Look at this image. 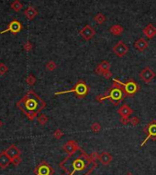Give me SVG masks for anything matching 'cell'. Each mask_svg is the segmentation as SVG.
I'll use <instances>...</instances> for the list:
<instances>
[{
    "label": "cell",
    "mask_w": 156,
    "mask_h": 175,
    "mask_svg": "<svg viewBox=\"0 0 156 175\" xmlns=\"http://www.w3.org/2000/svg\"><path fill=\"white\" fill-rule=\"evenodd\" d=\"M59 167L67 175H90L98 168V162L80 148L75 154L64 158L59 163Z\"/></svg>",
    "instance_id": "6da1fadb"
},
{
    "label": "cell",
    "mask_w": 156,
    "mask_h": 175,
    "mask_svg": "<svg viewBox=\"0 0 156 175\" xmlns=\"http://www.w3.org/2000/svg\"><path fill=\"white\" fill-rule=\"evenodd\" d=\"M17 107L23 112L28 120L33 121L38 117V114L46 107V102L42 100L33 90H29L17 103Z\"/></svg>",
    "instance_id": "7a4b0ae2"
},
{
    "label": "cell",
    "mask_w": 156,
    "mask_h": 175,
    "mask_svg": "<svg viewBox=\"0 0 156 175\" xmlns=\"http://www.w3.org/2000/svg\"><path fill=\"white\" fill-rule=\"evenodd\" d=\"M125 95L123 93L122 89L120 88V86L118 85L117 83L113 82V85L111 86L105 95H99L95 97V99L99 103H102L104 100L106 99H108L111 103H112L115 106L120 105L125 98Z\"/></svg>",
    "instance_id": "3957f363"
},
{
    "label": "cell",
    "mask_w": 156,
    "mask_h": 175,
    "mask_svg": "<svg viewBox=\"0 0 156 175\" xmlns=\"http://www.w3.org/2000/svg\"><path fill=\"white\" fill-rule=\"evenodd\" d=\"M113 82L117 83L118 85L120 86L126 97H132L134 95H136L140 89V85L135 82V80L133 79H129L125 83H122L120 80H118L117 78H114Z\"/></svg>",
    "instance_id": "277c9868"
},
{
    "label": "cell",
    "mask_w": 156,
    "mask_h": 175,
    "mask_svg": "<svg viewBox=\"0 0 156 175\" xmlns=\"http://www.w3.org/2000/svg\"><path fill=\"white\" fill-rule=\"evenodd\" d=\"M69 93H73L77 98H80L81 99V98H85L87 95V94L89 93V87L84 80H79L76 85H73V87L71 90L55 93V95L69 94Z\"/></svg>",
    "instance_id": "5b68a950"
},
{
    "label": "cell",
    "mask_w": 156,
    "mask_h": 175,
    "mask_svg": "<svg viewBox=\"0 0 156 175\" xmlns=\"http://www.w3.org/2000/svg\"><path fill=\"white\" fill-rule=\"evenodd\" d=\"M143 132L146 134V138L140 144V147L144 146V144L149 139L156 140V120H152L149 124H147L143 128Z\"/></svg>",
    "instance_id": "8992f818"
},
{
    "label": "cell",
    "mask_w": 156,
    "mask_h": 175,
    "mask_svg": "<svg viewBox=\"0 0 156 175\" xmlns=\"http://www.w3.org/2000/svg\"><path fill=\"white\" fill-rule=\"evenodd\" d=\"M34 173L36 175H53L54 170L47 161H42L34 169Z\"/></svg>",
    "instance_id": "52a82bcc"
},
{
    "label": "cell",
    "mask_w": 156,
    "mask_h": 175,
    "mask_svg": "<svg viewBox=\"0 0 156 175\" xmlns=\"http://www.w3.org/2000/svg\"><path fill=\"white\" fill-rule=\"evenodd\" d=\"M22 28H23V26L20 23V22L17 19H13L10 23L7 25V28L2 31H0V34H4L6 32H11L14 35H17L19 32H20Z\"/></svg>",
    "instance_id": "ba28073f"
},
{
    "label": "cell",
    "mask_w": 156,
    "mask_h": 175,
    "mask_svg": "<svg viewBox=\"0 0 156 175\" xmlns=\"http://www.w3.org/2000/svg\"><path fill=\"white\" fill-rule=\"evenodd\" d=\"M156 73L151 69L149 66H146L143 70L140 71L139 77L142 79L144 83H151L153 78H155Z\"/></svg>",
    "instance_id": "9c48e42d"
},
{
    "label": "cell",
    "mask_w": 156,
    "mask_h": 175,
    "mask_svg": "<svg viewBox=\"0 0 156 175\" xmlns=\"http://www.w3.org/2000/svg\"><path fill=\"white\" fill-rule=\"evenodd\" d=\"M113 52L115 53V54L118 56V57H124L126 54L128 53L129 51V47L126 45L122 41H118L115 46L113 47L112 49Z\"/></svg>",
    "instance_id": "30bf717a"
},
{
    "label": "cell",
    "mask_w": 156,
    "mask_h": 175,
    "mask_svg": "<svg viewBox=\"0 0 156 175\" xmlns=\"http://www.w3.org/2000/svg\"><path fill=\"white\" fill-rule=\"evenodd\" d=\"M79 34H80V36L83 38L84 40L90 41V40L93 39L94 36L95 35V29L91 26L85 25L83 28L80 29Z\"/></svg>",
    "instance_id": "8fae6325"
},
{
    "label": "cell",
    "mask_w": 156,
    "mask_h": 175,
    "mask_svg": "<svg viewBox=\"0 0 156 175\" xmlns=\"http://www.w3.org/2000/svg\"><path fill=\"white\" fill-rule=\"evenodd\" d=\"M63 149L68 155H73L80 149V147H79V145L76 140L72 139V140H68L67 142H66L63 146Z\"/></svg>",
    "instance_id": "7c38bea8"
},
{
    "label": "cell",
    "mask_w": 156,
    "mask_h": 175,
    "mask_svg": "<svg viewBox=\"0 0 156 175\" xmlns=\"http://www.w3.org/2000/svg\"><path fill=\"white\" fill-rule=\"evenodd\" d=\"M110 63L108 62V60H103V62H101L98 67L95 69V73L98 74V75H103V73L107 72V71H110Z\"/></svg>",
    "instance_id": "4fadbf2b"
},
{
    "label": "cell",
    "mask_w": 156,
    "mask_h": 175,
    "mask_svg": "<svg viewBox=\"0 0 156 175\" xmlns=\"http://www.w3.org/2000/svg\"><path fill=\"white\" fill-rule=\"evenodd\" d=\"M142 33L148 39H152V38L156 36V28L152 24H148L142 29Z\"/></svg>",
    "instance_id": "5bb4252c"
},
{
    "label": "cell",
    "mask_w": 156,
    "mask_h": 175,
    "mask_svg": "<svg viewBox=\"0 0 156 175\" xmlns=\"http://www.w3.org/2000/svg\"><path fill=\"white\" fill-rule=\"evenodd\" d=\"M118 115H120L121 117H129L133 113V110L127 104H124L120 106V108H118Z\"/></svg>",
    "instance_id": "9a60e30c"
},
{
    "label": "cell",
    "mask_w": 156,
    "mask_h": 175,
    "mask_svg": "<svg viewBox=\"0 0 156 175\" xmlns=\"http://www.w3.org/2000/svg\"><path fill=\"white\" fill-rule=\"evenodd\" d=\"M5 152H6V153L7 154V156H9L11 159H14V158H16V157L20 156V154H21L20 150H19L16 146H15V145L9 146V148H7V149L5 150Z\"/></svg>",
    "instance_id": "2e32d148"
},
{
    "label": "cell",
    "mask_w": 156,
    "mask_h": 175,
    "mask_svg": "<svg viewBox=\"0 0 156 175\" xmlns=\"http://www.w3.org/2000/svg\"><path fill=\"white\" fill-rule=\"evenodd\" d=\"M113 157L109 152L108 151H103L99 155V161L102 165H108L111 161H112Z\"/></svg>",
    "instance_id": "e0dca14e"
},
{
    "label": "cell",
    "mask_w": 156,
    "mask_h": 175,
    "mask_svg": "<svg viewBox=\"0 0 156 175\" xmlns=\"http://www.w3.org/2000/svg\"><path fill=\"white\" fill-rule=\"evenodd\" d=\"M10 163H11V159L7 156V154L5 151L0 153V168L6 169Z\"/></svg>",
    "instance_id": "ac0fdd59"
},
{
    "label": "cell",
    "mask_w": 156,
    "mask_h": 175,
    "mask_svg": "<svg viewBox=\"0 0 156 175\" xmlns=\"http://www.w3.org/2000/svg\"><path fill=\"white\" fill-rule=\"evenodd\" d=\"M148 46H149V43H148L143 38H140L139 40H137L134 42V47L136 50H138L139 51H145Z\"/></svg>",
    "instance_id": "d6986e66"
},
{
    "label": "cell",
    "mask_w": 156,
    "mask_h": 175,
    "mask_svg": "<svg viewBox=\"0 0 156 175\" xmlns=\"http://www.w3.org/2000/svg\"><path fill=\"white\" fill-rule=\"evenodd\" d=\"M24 15H25V17L28 20H32V19H34L37 17V15H38V11H37V9H35L34 6H28L27 9H25Z\"/></svg>",
    "instance_id": "ffe728a7"
},
{
    "label": "cell",
    "mask_w": 156,
    "mask_h": 175,
    "mask_svg": "<svg viewBox=\"0 0 156 175\" xmlns=\"http://www.w3.org/2000/svg\"><path fill=\"white\" fill-rule=\"evenodd\" d=\"M123 31H124L123 27L118 24H115L109 28V32L111 34H113L114 36H120L123 33Z\"/></svg>",
    "instance_id": "44dd1931"
},
{
    "label": "cell",
    "mask_w": 156,
    "mask_h": 175,
    "mask_svg": "<svg viewBox=\"0 0 156 175\" xmlns=\"http://www.w3.org/2000/svg\"><path fill=\"white\" fill-rule=\"evenodd\" d=\"M94 20H95L98 24L101 25V24H103L104 22L106 21V17H105V15H104L103 13H98V14H96L95 16L94 17Z\"/></svg>",
    "instance_id": "7402d4cb"
},
{
    "label": "cell",
    "mask_w": 156,
    "mask_h": 175,
    "mask_svg": "<svg viewBox=\"0 0 156 175\" xmlns=\"http://www.w3.org/2000/svg\"><path fill=\"white\" fill-rule=\"evenodd\" d=\"M22 7H23V5H22V3L19 1V0H15V1L11 4V9L16 12L20 11L22 9Z\"/></svg>",
    "instance_id": "603a6c76"
},
{
    "label": "cell",
    "mask_w": 156,
    "mask_h": 175,
    "mask_svg": "<svg viewBox=\"0 0 156 175\" xmlns=\"http://www.w3.org/2000/svg\"><path fill=\"white\" fill-rule=\"evenodd\" d=\"M37 120H38V122L40 125L44 126L47 122H48V117L46 115H44V114H41L38 117H37Z\"/></svg>",
    "instance_id": "cb8c5ba5"
},
{
    "label": "cell",
    "mask_w": 156,
    "mask_h": 175,
    "mask_svg": "<svg viewBox=\"0 0 156 175\" xmlns=\"http://www.w3.org/2000/svg\"><path fill=\"white\" fill-rule=\"evenodd\" d=\"M26 83H28V85L33 86L36 83V78L33 74H28V76L26 78Z\"/></svg>",
    "instance_id": "d4e9b609"
},
{
    "label": "cell",
    "mask_w": 156,
    "mask_h": 175,
    "mask_svg": "<svg viewBox=\"0 0 156 175\" xmlns=\"http://www.w3.org/2000/svg\"><path fill=\"white\" fill-rule=\"evenodd\" d=\"M46 68H47L48 71L53 72L57 68V65H56V63L53 62V60H50V62H48L47 64H46Z\"/></svg>",
    "instance_id": "484cf974"
},
{
    "label": "cell",
    "mask_w": 156,
    "mask_h": 175,
    "mask_svg": "<svg viewBox=\"0 0 156 175\" xmlns=\"http://www.w3.org/2000/svg\"><path fill=\"white\" fill-rule=\"evenodd\" d=\"M91 130L94 132V133H98L100 130H101V126L99 123H93L91 125Z\"/></svg>",
    "instance_id": "4316f807"
},
{
    "label": "cell",
    "mask_w": 156,
    "mask_h": 175,
    "mask_svg": "<svg viewBox=\"0 0 156 175\" xmlns=\"http://www.w3.org/2000/svg\"><path fill=\"white\" fill-rule=\"evenodd\" d=\"M9 71V67H7L5 63H0V75H4L5 73Z\"/></svg>",
    "instance_id": "83f0119b"
},
{
    "label": "cell",
    "mask_w": 156,
    "mask_h": 175,
    "mask_svg": "<svg viewBox=\"0 0 156 175\" xmlns=\"http://www.w3.org/2000/svg\"><path fill=\"white\" fill-rule=\"evenodd\" d=\"M63 132L61 130V129H56V130L54 131V133H53V137L56 139H62L63 137Z\"/></svg>",
    "instance_id": "f1b7e54d"
},
{
    "label": "cell",
    "mask_w": 156,
    "mask_h": 175,
    "mask_svg": "<svg viewBox=\"0 0 156 175\" xmlns=\"http://www.w3.org/2000/svg\"><path fill=\"white\" fill-rule=\"evenodd\" d=\"M130 123L133 126V127H136L139 125L140 123V119L137 117H133L131 118H130Z\"/></svg>",
    "instance_id": "f546056e"
},
{
    "label": "cell",
    "mask_w": 156,
    "mask_h": 175,
    "mask_svg": "<svg viewBox=\"0 0 156 175\" xmlns=\"http://www.w3.org/2000/svg\"><path fill=\"white\" fill-rule=\"evenodd\" d=\"M32 48H33V45L31 41H27L23 46V49L26 51H31L32 50Z\"/></svg>",
    "instance_id": "4dcf8cb0"
},
{
    "label": "cell",
    "mask_w": 156,
    "mask_h": 175,
    "mask_svg": "<svg viewBox=\"0 0 156 175\" xmlns=\"http://www.w3.org/2000/svg\"><path fill=\"white\" fill-rule=\"evenodd\" d=\"M20 162H21V158H20V156L16 157V158H14V159H11V163H12L13 165H15V166L19 165Z\"/></svg>",
    "instance_id": "1f68e13d"
},
{
    "label": "cell",
    "mask_w": 156,
    "mask_h": 175,
    "mask_svg": "<svg viewBox=\"0 0 156 175\" xmlns=\"http://www.w3.org/2000/svg\"><path fill=\"white\" fill-rule=\"evenodd\" d=\"M90 157H91V159H93L94 161H99V154L98 153V152H95V151H94V152H92V153L90 154Z\"/></svg>",
    "instance_id": "d6a6232c"
},
{
    "label": "cell",
    "mask_w": 156,
    "mask_h": 175,
    "mask_svg": "<svg viewBox=\"0 0 156 175\" xmlns=\"http://www.w3.org/2000/svg\"><path fill=\"white\" fill-rule=\"evenodd\" d=\"M120 122L122 125H128L130 123V118L129 117H121Z\"/></svg>",
    "instance_id": "836d02e7"
},
{
    "label": "cell",
    "mask_w": 156,
    "mask_h": 175,
    "mask_svg": "<svg viewBox=\"0 0 156 175\" xmlns=\"http://www.w3.org/2000/svg\"><path fill=\"white\" fill-rule=\"evenodd\" d=\"M103 76L106 79H109V78H111V76H112V73H111L110 71H107V72H105L103 73Z\"/></svg>",
    "instance_id": "e575fe53"
},
{
    "label": "cell",
    "mask_w": 156,
    "mask_h": 175,
    "mask_svg": "<svg viewBox=\"0 0 156 175\" xmlns=\"http://www.w3.org/2000/svg\"><path fill=\"white\" fill-rule=\"evenodd\" d=\"M3 125H4V123L2 122V121H1V120H0V128H1V127H3Z\"/></svg>",
    "instance_id": "d590c367"
},
{
    "label": "cell",
    "mask_w": 156,
    "mask_h": 175,
    "mask_svg": "<svg viewBox=\"0 0 156 175\" xmlns=\"http://www.w3.org/2000/svg\"><path fill=\"white\" fill-rule=\"evenodd\" d=\"M125 175H133V174H132L131 172H127V173H126Z\"/></svg>",
    "instance_id": "8d00e7d4"
},
{
    "label": "cell",
    "mask_w": 156,
    "mask_h": 175,
    "mask_svg": "<svg viewBox=\"0 0 156 175\" xmlns=\"http://www.w3.org/2000/svg\"><path fill=\"white\" fill-rule=\"evenodd\" d=\"M63 175H65V174H63Z\"/></svg>",
    "instance_id": "74e56055"
}]
</instances>
